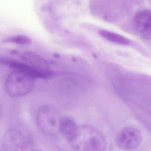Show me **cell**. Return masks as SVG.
<instances>
[{"mask_svg": "<svg viewBox=\"0 0 151 151\" xmlns=\"http://www.w3.org/2000/svg\"><path fill=\"white\" fill-rule=\"evenodd\" d=\"M71 144L76 151H105L106 148L104 136L98 129L91 125L79 127Z\"/></svg>", "mask_w": 151, "mask_h": 151, "instance_id": "obj_1", "label": "cell"}, {"mask_svg": "<svg viewBox=\"0 0 151 151\" xmlns=\"http://www.w3.org/2000/svg\"><path fill=\"white\" fill-rule=\"evenodd\" d=\"M41 151V150H36V151Z\"/></svg>", "mask_w": 151, "mask_h": 151, "instance_id": "obj_12", "label": "cell"}, {"mask_svg": "<svg viewBox=\"0 0 151 151\" xmlns=\"http://www.w3.org/2000/svg\"><path fill=\"white\" fill-rule=\"evenodd\" d=\"M99 34L101 37L111 43L122 46H127L130 42L127 38L122 35L106 30H100Z\"/></svg>", "mask_w": 151, "mask_h": 151, "instance_id": "obj_10", "label": "cell"}, {"mask_svg": "<svg viewBox=\"0 0 151 151\" xmlns=\"http://www.w3.org/2000/svg\"><path fill=\"white\" fill-rule=\"evenodd\" d=\"M78 128L75 121L71 118L65 117L61 119L60 133L70 143H72L76 138Z\"/></svg>", "mask_w": 151, "mask_h": 151, "instance_id": "obj_8", "label": "cell"}, {"mask_svg": "<svg viewBox=\"0 0 151 151\" xmlns=\"http://www.w3.org/2000/svg\"><path fill=\"white\" fill-rule=\"evenodd\" d=\"M2 145L4 151H31L32 142L20 130L10 129L4 134Z\"/></svg>", "mask_w": 151, "mask_h": 151, "instance_id": "obj_4", "label": "cell"}, {"mask_svg": "<svg viewBox=\"0 0 151 151\" xmlns=\"http://www.w3.org/2000/svg\"><path fill=\"white\" fill-rule=\"evenodd\" d=\"M34 79L22 72L14 70L8 75L6 79L5 84L6 92L14 98L26 95L33 89Z\"/></svg>", "mask_w": 151, "mask_h": 151, "instance_id": "obj_2", "label": "cell"}, {"mask_svg": "<svg viewBox=\"0 0 151 151\" xmlns=\"http://www.w3.org/2000/svg\"><path fill=\"white\" fill-rule=\"evenodd\" d=\"M4 43H13L20 45H29L31 43V40L24 35H17L9 37L3 40Z\"/></svg>", "mask_w": 151, "mask_h": 151, "instance_id": "obj_11", "label": "cell"}, {"mask_svg": "<svg viewBox=\"0 0 151 151\" xmlns=\"http://www.w3.org/2000/svg\"><path fill=\"white\" fill-rule=\"evenodd\" d=\"M1 63L8 66L15 70L22 72L29 76L35 78H47L51 76L52 73L48 71H42L33 68L30 65L9 59H1Z\"/></svg>", "mask_w": 151, "mask_h": 151, "instance_id": "obj_7", "label": "cell"}, {"mask_svg": "<svg viewBox=\"0 0 151 151\" xmlns=\"http://www.w3.org/2000/svg\"><path fill=\"white\" fill-rule=\"evenodd\" d=\"M61 118L56 109L52 106L45 105L38 110L36 120L40 130L49 136L55 137L60 133Z\"/></svg>", "mask_w": 151, "mask_h": 151, "instance_id": "obj_3", "label": "cell"}, {"mask_svg": "<svg viewBox=\"0 0 151 151\" xmlns=\"http://www.w3.org/2000/svg\"><path fill=\"white\" fill-rule=\"evenodd\" d=\"M21 59L29 65L42 71H48L50 64L46 59L37 54L30 52H25L21 55Z\"/></svg>", "mask_w": 151, "mask_h": 151, "instance_id": "obj_9", "label": "cell"}, {"mask_svg": "<svg viewBox=\"0 0 151 151\" xmlns=\"http://www.w3.org/2000/svg\"><path fill=\"white\" fill-rule=\"evenodd\" d=\"M142 140L140 132L133 127L124 128L117 135L116 139L118 146L124 150H131L137 147Z\"/></svg>", "mask_w": 151, "mask_h": 151, "instance_id": "obj_5", "label": "cell"}, {"mask_svg": "<svg viewBox=\"0 0 151 151\" xmlns=\"http://www.w3.org/2000/svg\"><path fill=\"white\" fill-rule=\"evenodd\" d=\"M134 28L139 37L145 40L151 39V11L145 9L138 11L133 18Z\"/></svg>", "mask_w": 151, "mask_h": 151, "instance_id": "obj_6", "label": "cell"}]
</instances>
